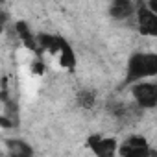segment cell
Wrapping results in <instances>:
<instances>
[{"mask_svg":"<svg viewBox=\"0 0 157 157\" xmlns=\"http://www.w3.org/2000/svg\"><path fill=\"white\" fill-rule=\"evenodd\" d=\"M118 153L124 157H146V155H151L155 151L150 150L148 140L144 137L133 135V137H128L122 142V146H118Z\"/></svg>","mask_w":157,"mask_h":157,"instance_id":"4","label":"cell"},{"mask_svg":"<svg viewBox=\"0 0 157 157\" xmlns=\"http://www.w3.org/2000/svg\"><path fill=\"white\" fill-rule=\"evenodd\" d=\"M131 94L135 104L140 109H153L157 107V83L137 82L131 87Z\"/></svg>","mask_w":157,"mask_h":157,"instance_id":"2","label":"cell"},{"mask_svg":"<svg viewBox=\"0 0 157 157\" xmlns=\"http://www.w3.org/2000/svg\"><path fill=\"white\" fill-rule=\"evenodd\" d=\"M146 6H148L151 11H155V13H157V0H148V2H146Z\"/></svg>","mask_w":157,"mask_h":157,"instance_id":"11","label":"cell"},{"mask_svg":"<svg viewBox=\"0 0 157 157\" xmlns=\"http://www.w3.org/2000/svg\"><path fill=\"white\" fill-rule=\"evenodd\" d=\"M15 30H17L19 37L22 39V43H24L28 48H32L33 52L39 50V41L32 35V32H30V28L26 26V22H17V24H15Z\"/></svg>","mask_w":157,"mask_h":157,"instance_id":"7","label":"cell"},{"mask_svg":"<svg viewBox=\"0 0 157 157\" xmlns=\"http://www.w3.org/2000/svg\"><path fill=\"white\" fill-rule=\"evenodd\" d=\"M137 30L144 37H157V13L146 4L137 8Z\"/></svg>","mask_w":157,"mask_h":157,"instance_id":"3","label":"cell"},{"mask_svg":"<svg viewBox=\"0 0 157 157\" xmlns=\"http://www.w3.org/2000/svg\"><path fill=\"white\" fill-rule=\"evenodd\" d=\"M133 13H137V8L131 0H113L109 6V15L115 21H126Z\"/></svg>","mask_w":157,"mask_h":157,"instance_id":"6","label":"cell"},{"mask_svg":"<svg viewBox=\"0 0 157 157\" xmlns=\"http://www.w3.org/2000/svg\"><path fill=\"white\" fill-rule=\"evenodd\" d=\"M59 63L65 67V68H74L76 67V56L70 48V44L63 39L61 41V48H59Z\"/></svg>","mask_w":157,"mask_h":157,"instance_id":"8","label":"cell"},{"mask_svg":"<svg viewBox=\"0 0 157 157\" xmlns=\"http://www.w3.org/2000/svg\"><path fill=\"white\" fill-rule=\"evenodd\" d=\"M89 148L98 155V157H111L118 151V142L111 137H102V135H91L87 139Z\"/></svg>","mask_w":157,"mask_h":157,"instance_id":"5","label":"cell"},{"mask_svg":"<svg viewBox=\"0 0 157 157\" xmlns=\"http://www.w3.org/2000/svg\"><path fill=\"white\" fill-rule=\"evenodd\" d=\"M76 100H78V104H80L83 109H91L94 105V102H96V96H94L93 91H82V93H78Z\"/></svg>","mask_w":157,"mask_h":157,"instance_id":"10","label":"cell"},{"mask_svg":"<svg viewBox=\"0 0 157 157\" xmlns=\"http://www.w3.org/2000/svg\"><path fill=\"white\" fill-rule=\"evenodd\" d=\"M157 76V54L155 52H135L128 59L126 68V85L148 80Z\"/></svg>","mask_w":157,"mask_h":157,"instance_id":"1","label":"cell"},{"mask_svg":"<svg viewBox=\"0 0 157 157\" xmlns=\"http://www.w3.org/2000/svg\"><path fill=\"white\" fill-rule=\"evenodd\" d=\"M8 150H10V153L15 155V157H30V155L33 153L32 146H28V144L22 142V140H8Z\"/></svg>","mask_w":157,"mask_h":157,"instance_id":"9","label":"cell"}]
</instances>
